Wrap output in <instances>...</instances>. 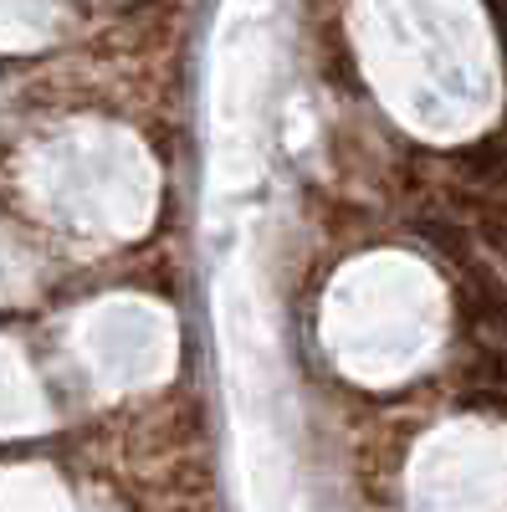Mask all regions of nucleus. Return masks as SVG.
I'll return each instance as SVG.
<instances>
[{
    "mask_svg": "<svg viewBox=\"0 0 507 512\" xmlns=\"http://www.w3.org/2000/svg\"><path fill=\"white\" fill-rule=\"evenodd\" d=\"M467 287L477 292V318L492 323V328H507V287L492 272H482V267L467 277Z\"/></svg>",
    "mask_w": 507,
    "mask_h": 512,
    "instance_id": "nucleus-1",
    "label": "nucleus"
}]
</instances>
